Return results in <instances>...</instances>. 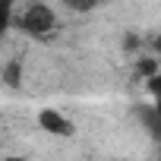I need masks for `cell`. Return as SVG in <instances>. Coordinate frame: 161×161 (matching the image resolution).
I'll return each mask as SVG.
<instances>
[{
    "mask_svg": "<svg viewBox=\"0 0 161 161\" xmlns=\"http://www.w3.org/2000/svg\"><path fill=\"white\" fill-rule=\"evenodd\" d=\"M7 82H13V86L19 82V69H16V63H13V66L7 69Z\"/></svg>",
    "mask_w": 161,
    "mask_h": 161,
    "instance_id": "52a82bcc",
    "label": "cell"
},
{
    "mask_svg": "<svg viewBox=\"0 0 161 161\" xmlns=\"http://www.w3.org/2000/svg\"><path fill=\"white\" fill-rule=\"evenodd\" d=\"M7 161H22V158H7Z\"/></svg>",
    "mask_w": 161,
    "mask_h": 161,
    "instance_id": "ba28073f",
    "label": "cell"
},
{
    "mask_svg": "<svg viewBox=\"0 0 161 161\" xmlns=\"http://www.w3.org/2000/svg\"><path fill=\"white\" fill-rule=\"evenodd\" d=\"M139 73H142L145 79H152V76H158V63L145 57V60H139Z\"/></svg>",
    "mask_w": 161,
    "mask_h": 161,
    "instance_id": "5b68a950",
    "label": "cell"
},
{
    "mask_svg": "<svg viewBox=\"0 0 161 161\" xmlns=\"http://www.w3.org/2000/svg\"><path fill=\"white\" fill-rule=\"evenodd\" d=\"M142 117H145V126L161 139V101H155V108H152V111H142Z\"/></svg>",
    "mask_w": 161,
    "mask_h": 161,
    "instance_id": "3957f363",
    "label": "cell"
},
{
    "mask_svg": "<svg viewBox=\"0 0 161 161\" xmlns=\"http://www.w3.org/2000/svg\"><path fill=\"white\" fill-rule=\"evenodd\" d=\"M155 44H158V51H161V38H158V41H155Z\"/></svg>",
    "mask_w": 161,
    "mask_h": 161,
    "instance_id": "9c48e42d",
    "label": "cell"
},
{
    "mask_svg": "<svg viewBox=\"0 0 161 161\" xmlns=\"http://www.w3.org/2000/svg\"><path fill=\"white\" fill-rule=\"evenodd\" d=\"M63 3L69 7V10H76V13H89V10H95L101 0H63Z\"/></svg>",
    "mask_w": 161,
    "mask_h": 161,
    "instance_id": "277c9868",
    "label": "cell"
},
{
    "mask_svg": "<svg viewBox=\"0 0 161 161\" xmlns=\"http://www.w3.org/2000/svg\"><path fill=\"white\" fill-rule=\"evenodd\" d=\"M16 25L22 29V32H29V35H47L51 29H54V13H51V7H44V3H32L19 19H16Z\"/></svg>",
    "mask_w": 161,
    "mask_h": 161,
    "instance_id": "6da1fadb",
    "label": "cell"
},
{
    "mask_svg": "<svg viewBox=\"0 0 161 161\" xmlns=\"http://www.w3.org/2000/svg\"><path fill=\"white\" fill-rule=\"evenodd\" d=\"M38 126L51 136H73V123L60 114V111H41L38 114Z\"/></svg>",
    "mask_w": 161,
    "mask_h": 161,
    "instance_id": "7a4b0ae2",
    "label": "cell"
},
{
    "mask_svg": "<svg viewBox=\"0 0 161 161\" xmlns=\"http://www.w3.org/2000/svg\"><path fill=\"white\" fill-rule=\"evenodd\" d=\"M148 92H152V95H155V101H161V73H158V76H152V79H148Z\"/></svg>",
    "mask_w": 161,
    "mask_h": 161,
    "instance_id": "8992f818",
    "label": "cell"
}]
</instances>
